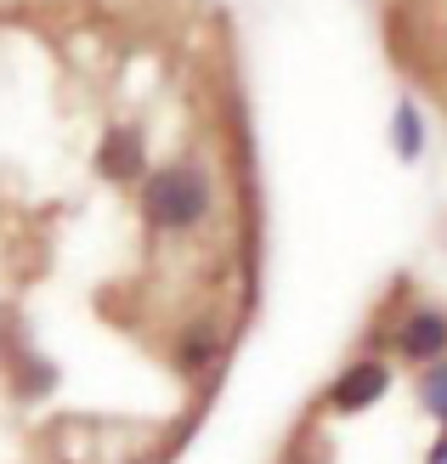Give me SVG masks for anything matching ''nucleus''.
I'll list each match as a JSON object with an SVG mask.
<instances>
[{"mask_svg": "<svg viewBox=\"0 0 447 464\" xmlns=\"http://www.w3.org/2000/svg\"><path fill=\"white\" fill-rule=\"evenodd\" d=\"M413 391H419V408H425L431 420H436V430H447V357L431 362V368H419Z\"/></svg>", "mask_w": 447, "mask_h": 464, "instance_id": "nucleus-6", "label": "nucleus"}, {"mask_svg": "<svg viewBox=\"0 0 447 464\" xmlns=\"http://www.w3.org/2000/svg\"><path fill=\"white\" fill-rule=\"evenodd\" d=\"M97 170H102L108 181H142V176H148V142H142V130H136V125L102 130V142H97Z\"/></svg>", "mask_w": 447, "mask_h": 464, "instance_id": "nucleus-4", "label": "nucleus"}, {"mask_svg": "<svg viewBox=\"0 0 447 464\" xmlns=\"http://www.w3.org/2000/svg\"><path fill=\"white\" fill-rule=\"evenodd\" d=\"M221 357V340H209V334H187L181 340V352H176V362L187 368V374H204L209 362Z\"/></svg>", "mask_w": 447, "mask_h": 464, "instance_id": "nucleus-7", "label": "nucleus"}, {"mask_svg": "<svg viewBox=\"0 0 447 464\" xmlns=\"http://www.w3.org/2000/svg\"><path fill=\"white\" fill-rule=\"evenodd\" d=\"M136 204H142V221L153 232L181 238V232H199L209 221V210H216V181H209V170L193 165V159H170V165H153L142 176Z\"/></svg>", "mask_w": 447, "mask_h": 464, "instance_id": "nucleus-1", "label": "nucleus"}, {"mask_svg": "<svg viewBox=\"0 0 447 464\" xmlns=\"http://www.w3.org/2000/svg\"><path fill=\"white\" fill-rule=\"evenodd\" d=\"M391 357L408 362V368H431L447 357V306H436V300H419V306H408L403 317L391 323Z\"/></svg>", "mask_w": 447, "mask_h": 464, "instance_id": "nucleus-2", "label": "nucleus"}, {"mask_svg": "<svg viewBox=\"0 0 447 464\" xmlns=\"http://www.w3.org/2000/svg\"><path fill=\"white\" fill-rule=\"evenodd\" d=\"M425 464H447V430H436V442H431V453H425Z\"/></svg>", "mask_w": 447, "mask_h": 464, "instance_id": "nucleus-8", "label": "nucleus"}, {"mask_svg": "<svg viewBox=\"0 0 447 464\" xmlns=\"http://www.w3.org/2000/svg\"><path fill=\"white\" fill-rule=\"evenodd\" d=\"M385 397H391V362L385 357H351L335 374V385L323 391V408L340 413V420H351V413L380 408Z\"/></svg>", "mask_w": 447, "mask_h": 464, "instance_id": "nucleus-3", "label": "nucleus"}, {"mask_svg": "<svg viewBox=\"0 0 447 464\" xmlns=\"http://www.w3.org/2000/svg\"><path fill=\"white\" fill-rule=\"evenodd\" d=\"M431 148V125H425V108L413 97H396L391 102V153L403 159V165H419Z\"/></svg>", "mask_w": 447, "mask_h": 464, "instance_id": "nucleus-5", "label": "nucleus"}]
</instances>
